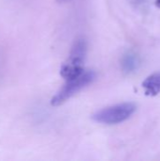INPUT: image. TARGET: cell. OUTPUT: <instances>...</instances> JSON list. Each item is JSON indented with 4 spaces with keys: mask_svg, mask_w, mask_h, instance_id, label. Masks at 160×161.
Returning a JSON list of instances; mask_svg holds the SVG:
<instances>
[{
    "mask_svg": "<svg viewBox=\"0 0 160 161\" xmlns=\"http://www.w3.org/2000/svg\"><path fill=\"white\" fill-rule=\"evenodd\" d=\"M134 103H122L103 108L92 115V119L100 124L116 125L127 120L136 111Z\"/></svg>",
    "mask_w": 160,
    "mask_h": 161,
    "instance_id": "obj_2",
    "label": "cell"
},
{
    "mask_svg": "<svg viewBox=\"0 0 160 161\" xmlns=\"http://www.w3.org/2000/svg\"><path fill=\"white\" fill-rule=\"evenodd\" d=\"M87 53V42L84 39H78L72 46L69 58L64 65L70 69L81 71L84 70L83 64Z\"/></svg>",
    "mask_w": 160,
    "mask_h": 161,
    "instance_id": "obj_3",
    "label": "cell"
},
{
    "mask_svg": "<svg viewBox=\"0 0 160 161\" xmlns=\"http://www.w3.org/2000/svg\"><path fill=\"white\" fill-rule=\"evenodd\" d=\"M58 2H59V3H63V2H65V1H67V0H57Z\"/></svg>",
    "mask_w": 160,
    "mask_h": 161,
    "instance_id": "obj_7",
    "label": "cell"
},
{
    "mask_svg": "<svg viewBox=\"0 0 160 161\" xmlns=\"http://www.w3.org/2000/svg\"><path fill=\"white\" fill-rule=\"evenodd\" d=\"M156 5H157V8H160V0H157V1H156Z\"/></svg>",
    "mask_w": 160,
    "mask_h": 161,
    "instance_id": "obj_6",
    "label": "cell"
},
{
    "mask_svg": "<svg viewBox=\"0 0 160 161\" xmlns=\"http://www.w3.org/2000/svg\"><path fill=\"white\" fill-rule=\"evenodd\" d=\"M142 88L146 96L155 97L160 92V73H156L144 79Z\"/></svg>",
    "mask_w": 160,
    "mask_h": 161,
    "instance_id": "obj_4",
    "label": "cell"
},
{
    "mask_svg": "<svg viewBox=\"0 0 160 161\" xmlns=\"http://www.w3.org/2000/svg\"><path fill=\"white\" fill-rule=\"evenodd\" d=\"M139 66V59L133 54H127L122 60V67L125 73H131Z\"/></svg>",
    "mask_w": 160,
    "mask_h": 161,
    "instance_id": "obj_5",
    "label": "cell"
},
{
    "mask_svg": "<svg viewBox=\"0 0 160 161\" xmlns=\"http://www.w3.org/2000/svg\"><path fill=\"white\" fill-rule=\"evenodd\" d=\"M96 78V74L92 71L84 72L81 75L66 80L65 85L58 92V93L51 99V105L58 107L65 103L81 90L91 84Z\"/></svg>",
    "mask_w": 160,
    "mask_h": 161,
    "instance_id": "obj_1",
    "label": "cell"
}]
</instances>
